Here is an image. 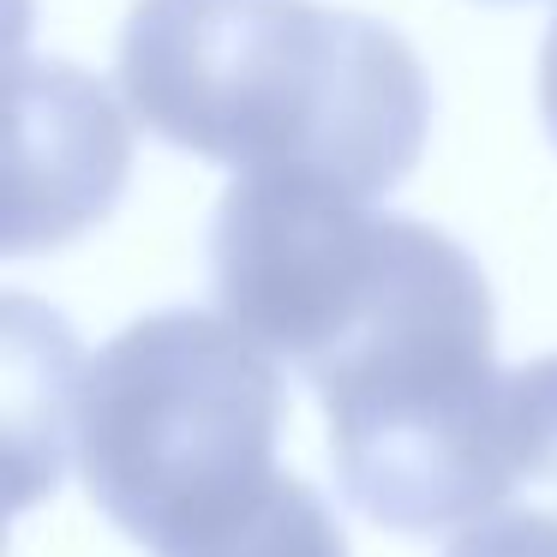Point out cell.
I'll return each instance as SVG.
<instances>
[{
	"label": "cell",
	"mask_w": 557,
	"mask_h": 557,
	"mask_svg": "<svg viewBox=\"0 0 557 557\" xmlns=\"http://www.w3.org/2000/svg\"><path fill=\"white\" fill-rule=\"evenodd\" d=\"M276 425V360L222 312L169 306L85 366L73 449L90 504L126 540L186 557L282 480Z\"/></svg>",
	"instance_id": "3"
},
{
	"label": "cell",
	"mask_w": 557,
	"mask_h": 557,
	"mask_svg": "<svg viewBox=\"0 0 557 557\" xmlns=\"http://www.w3.org/2000/svg\"><path fill=\"white\" fill-rule=\"evenodd\" d=\"M306 384L324 396L342 497L377 528H473L521 473L492 288L432 222L389 216L360 306Z\"/></svg>",
	"instance_id": "2"
},
{
	"label": "cell",
	"mask_w": 557,
	"mask_h": 557,
	"mask_svg": "<svg viewBox=\"0 0 557 557\" xmlns=\"http://www.w3.org/2000/svg\"><path fill=\"white\" fill-rule=\"evenodd\" d=\"M13 210L7 252L54 246L114 205L133 138L114 97L66 61L18 66L13 78Z\"/></svg>",
	"instance_id": "4"
},
{
	"label": "cell",
	"mask_w": 557,
	"mask_h": 557,
	"mask_svg": "<svg viewBox=\"0 0 557 557\" xmlns=\"http://www.w3.org/2000/svg\"><path fill=\"white\" fill-rule=\"evenodd\" d=\"M121 90L157 138L234 174L377 198L420 162L432 90L401 30L318 0H133Z\"/></svg>",
	"instance_id": "1"
},
{
	"label": "cell",
	"mask_w": 557,
	"mask_h": 557,
	"mask_svg": "<svg viewBox=\"0 0 557 557\" xmlns=\"http://www.w3.org/2000/svg\"><path fill=\"white\" fill-rule=\"evenodd\" d=\"M186 557H348L330 504L306 480L282 473L234 528H222L216 540H205Z\"/></svg>",
	"instance_id": "5"
},
{
	"label": "cell",
	"mask_w": 557,
	"mask_h": 557,
	"mask_svg": "<svg viewBox=\"0 0 557 557\" xmlns=\"http://www.w3.org/2000/svg\"><path fill=\"white\" fill-rule=\"evenodd\" d=\"M540 114H545V133L557 145V18L545 30V49H540Z\"/></svg>",
	"instance_id": "8"
},
{
	"label": "cell",
	"mask_w": 557,
	"mask_h": 557,
	"mask_svg": "<svg viewBox=\"0 0 557 557\" xmlns=\"http://www.w3.org/2000/svg\"><path fill=\"white\" fill-rule=\"evenodd\" d=\"M444 557H557V516L552 509H504L449 540Z\"/></svg>",
	"instance_id": "7"
},
{
	"label": "cell",
	"mask_w": 557,
	"mask_h": 557,
	"mask_svg": "<svg viewBox=\"0 0 557 557\" xmlns=\"http://www.w3.org/2000/svg\"><path fill=\"white\" fill-rule=\"evenodd\" d=\"M509 449L528 480L557 485V354L509 372Z\"/></svg>",
	"instance_id": "6"
}]
</instances>
